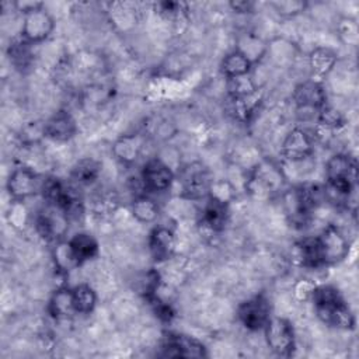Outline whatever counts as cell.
<instances>
[{"label":"cell","mask_w":359,"mask_h":359,"mask_svg":"<svg viewBox=\"0 0 359 359\" xmlns=\"http://www.w3.org/2000/svg\"><path fill=\"white\" fill-rule=\"evenodd\" d=\"M311 302L316 316L325 325L338 330H352L355 327V316L335 286L317 285Z\"/></svg>","instance_id":"1"},{"label":"cell","mask_w":359,"mask_h":359,"mask_svg":"<svg viewBox=\"0 0 359 359\" xmlns=\"http://www.w3.org/2000/svg\"><path fill=\"white\" fill-rule=\"evenodd\" d=\"M356 160L345 153H337L331 156L325 163L327 192H334L339 198L349 202V198L355 195L358 180Z\"/></svg>","instance_id":"2"},{"label":"cell","mask_w":359,"mask_h":359,"mask_svg":"<svg viewBox=\"0 0 359 359\" xmlns=\"http://www.w3.org/2000/svg\"><path fill=\"white\" fill-rule=\"evenodd\" d=\"M285 180V172L280 165L271 160H262L251 170L244 181V187L251 195L264 198L283 191Z\"/></svg>","instance_id":"3"},{"label":"cell","mask_w":359,"mask_h":359,"mask_svg":"<svg viewBox=\"0 0 359 359\" xmlns=\"http://www.w3.org/2000/svg\"><path fill=\"white\" fill-rule=\"evenodd\" d=\"M265 342L278 356H290L296 348V334L290 320L280 316H271L264 327Z\"/></svg>","instance_id":"4"},{"label":"cell","mask_w":359,"mask_h":359,"mask_svg":"<svg viewBox=\"0 0 359 359\" xmlns=\"http://www.w3.org/2000/svg\"><path fill=\"white\" fill-rule=\"evenodd\" d=\"M318 248L321 252V258L324 265L337 264L342 259H345L349 255V241L344 231L335 226L328 224L325 226L318 236H316Z\"/></svg>","instance_id":"5"},{"label":"cell","mask_w":359,"mask_h":359,"mask_svg":"<svg viewBox=\"0 0 359 359\" xmlns=\"http://www.w3.org/2000/svg\"><path fill=\"white\" fill-rule=\"evenodd\" d=\"M271 316V303L262 293L251 296L237 307V318L248 331L264 330Z\"/></svg>","instance_id":"6"},{"label":"cell","mask_w":359,"mask_h":359,"mask_svg":"<svg viewBox=\"0 0 359 359\" xmlns=\"http://www.w3.org/2000/svg\"><path fill=\"white\" fill-rule=\"evenodd\" d=\"M140 180L144 191L163 192L168 191L174 185L175 172L161 157H151L143 164Z\"/></svg>","instance_id":"7"},{"label":"cell","mask_w":359,"mask_h":359,"mask_svg":"<svg viewBox=\"0 0 359 359\" xmlns=\"http://www.w3.org/2000/svg\"><path fill=\"white\" fill-rule=\"evenodd\" d=\"M175 181H180L181 196L194 201L208 196L212 180L208 170L201 163H192L180 171L178 178L175 175Z\"/></svg>","instance_id":"8"},{"label":"cell","mask_w":359,"mask_h":359,"mask_svg":"<svg viewBox=\"0 0 359 359\" xmlns=\"http://www.w3.org/2000/svg\"><path fill=\"white\" fill-rule=\"evenodd\" d=\"M39 175L27 165L15 167L6 182V189L11 201H25L41 191Z\"/></svg>","instance_id":"9"},{"label":"cell","mask_w":359,"mask_h":359,"mask_svg":"<svg viewBox=\"0 0 359 359\" xmlns=\"http://www.w3.org/2000/svg\"><path fill=\"white\" fill-rule=\"evenodd\" d=\"M53 29L55 20L45 7L22 15L21 38L32 45L48 39Z\"/></svg>","instance_id":"10"},{"label":"cell","mask_w":359,"mask_h":359,"mask_svg":"<svg viewBox=\"0 0 359 359\" xmlns=\"http://www.w3.org/2000/svg\"><path fill=\"white\" fill-rule=\"evenodd\" d=\"M69 217L56 206L48 205L35 216L36 233L48 241H59L67 230Z\"/></svg>","instance_id":"11"},{"label":"cell","mask_w":359,"mask_h":359,"mask_svg":"<svg viewBox=\"0 0 359 359\" xmlns=\"http://www.w3.org/2000/svg\"><path fill=\"white\" fill-rule=\"evenodd\" d=\"M314 151L313 136L302 128H293L280 144V154L287 163H303Z\"/></svg>","instance_id":"12"},{"label":"cell","mask_w":359,"mask_h":359,"mask_svg":"<svg viewBox=\"0 0 359 359\" xmlns=\"http://www.w3.org/2000/svg\"><path fill=\"white\" fill-rule=\"evenodd\" d=\"M163 356L168 358H205L208 356L205 345L184 334H168L161 344Z\"/></svg>","instance_id":"13"},{"label":"cell","mask_w":359,"mask_h":359,"mask_svg":"<svg viewBox=\"0 0 359 359\" xmlns=\"http://www.w3.org/2000/svg\"><path fill=\"white\" fill-rule=\"evenodd\" d=\"M293 101L299 109H310L318 112L327 104V93L320 80H307L296 86Z\"/></svg>","instance_id":"14"},{"label":"cell","mask_w":359,"mask_h":359,"mask_svg":"<svg viewBox=\"0 0 359 359\" xmlns=\"http://www.w3.org/2000/svg\"><path fill=\"white\" fill-rule=\"evenodd\" d=\"M149 251L154 261L164 262L168 261L177 247L175 233L167 226H156L149 236Z\"/></svg>","instance_id":"15"},{"label":"cell","mask_w":359,"mask_h":359,"mask_svg":"<svg viewBox=\"0 0 359 359\" xmlns=\"http://www.w3.org/2000/svg\"><path fill=\"white\" fill-rule=\"evenodd\" d=\"M45 137L53 142H67L77 132V123L73 115L67 111L55 112L45 123H43Z\"/></svg>","instance_id":"16"},{"label":"cell","mask_w":359,"mask_h":359,"mask_svg":"<svg viewBox=\"0 0 359 359\" xmlns=\"http://www.w3.org/2000/svg\"><path fill=\"white\" fill-rule=\"evenodd\" d=\"M290 259L296 265L309 269H317L324 266L316 237H306L293 244L290 251Z\"/></svg>","instance_id":"17"},{"label":"cell","mask_w":359,"mask_h":359,"mask_svg":"<svg viewBox=\"0 0 359 359\" xmlns=\"http://www.w3.org/2000/svg\"><path fill=\"white\" fill-rule=\"evenodd\" d=\"M229 222V205L216 202L208 198L201 215V227L210 236L219 234L224 230Z\"/></svg>","instance_id":"18"},{"label":"cell","mask_w":359,"mask_h":359,"mask_svg":"<svg viewBox=\"0 0 359 359\" xmlns=\"http://www.w3.org/2000/svg\"><path fill=\"white\" fill-rule=\"evenodd\" d=\"M48 311L56 320H67L76 316L73 289L67 286L56 287L48 302Z\"/></svg>","instance_id":"19"},{"label":"cell","mask_w":359,"mask_h":359,"mask_svg":"<svg viewBox=\"0 0 359 359\" xmlns=\"http://www.w3.org/2000/svg\"><path fill=\"white\" fill-rule=\"evenodd\" d=\"M143 150V140L139 135L129 133L119 136L112 143V154L122 164H133Z\"/></svg>","instance_id":"20"},{"label":"cell","mask_w":359,"mask_h":359,"mask_svg":"<svg viewBox=\"0 0 359 359\" xmlns=\"http://www.w3.org/2000/svg\"><path fill=\"white\" fill-rule=\"evenodd\" d=\"M69 243L80 265L97 258L100 252V245L97 238L86 231L76 233L72 238H69Z\"/></svg>","instance_id":"21"},{"label":"cell","mask_w":359,"mask_h":359,"mask_svg":"<svg viewBox=\"0 0 359 359\" xmlns=\"http://www.w3.org/2000/svg\"><path fill=\"white\" fill-rule=\"evenodd\" d=\"M337 62H338L337 53L330 48L320 46L313 49L309 55V66L313 74L318 79L328 76L334 70Z\"/></svg>","instance_id":"22"},{"label":"cell","mask_w":359,"mask_h":359,"mask_svg":"<svg viewBox=\"0 0 359 359\" xmlns=\"http://www.w3.org/2000/svg\"><path fill=\"white\" fill-rule=\"evenodd\" d=\"M101 172V164L91 157H83L77 160L72 170L70 178L76 185H91L94 184Z\"/></svg>","instance_id":"23"},{"label":"cell","mask_w":359,"mask_h":359,"mask_svg":"<svg viewBox=\"0 0 359 359\" xmlns=\"http://www.w3.org/2000/svg\"><path fill=\"white\" fill-rule=\"evenodd\" d=\"M130 215L133 219L143 224L154 223L160 216L158 203L146 194L137 195L130 203Z\"/></svg>","instance_id":"24"},{"label":"cell","mask_w":359,"mask_h":359,"mask_svg":"<svg viewBox=\"0 0 359 359\" xmlns=\"http://www.w3.org/2000/svg\"><path fill=\"white\" fill-rule=\"evenodd\" d=\"M252 69L251 60L240 50L233 49L229 52L220 63V72L226 79H233L244 74H250Z\"/></svg>","instance_id":"25"},{"label":"cell","mask_w":359,"mask_h":359,"mask_svg":"<svg viewBox=\"0 0 359 359\" xmlns=\"http://www.w3.org/2000/svg\"><path fill=\"white\" fill-rule=\"evenodd\" d=\"M52 261L55 269L66 275H69V272L80 266V262L76 258L69 240H59L55 243L52 248Z\"/></svg>","instance_id":"26"},{"label":"cell","mask_w":359,"mask_h":359,"mask_svg":"<svg viewBox=\"0 0 359 359\" xmlns=\"http://www.w3.org/2000/svg\"><path fill=\"white\" fill-rule=\"evenodd\" d=\"M10 62L17 67V69H27L31 66L34 60V52H32V43L27 42L25 39L20 38L14 42L10 43L8 50H7Z\"/></svg>","instance_id":"27"},{"label":"cell","mask_w":359,"mask_h":359,"mask_svg":"<svg viewBox=\"0 0 359 359\" xmlns=\"http://www.w3.org/2000/svg\"><path fill=\"white\" fill-rule=\"evenodd\" d=\"M73 299L77 314H90L97 306V293L88 283L74 286Z\"/></svg>","instance_id":"28"},{"label":"cell","mask_w":359,"mask_h":359,"mask_svg":"<svg viewBox=\"0 0 359 359\" xmlns=\"http://www.w3.org/2000/svg\"><path fill=\"white\" fill-rule=\"evenodd\" d=\"M236 49L240 50L243 55H245L254 65L266 52V45L258 35L247 32L238 39V46H236Z\"/></svg>","instance_id":"29"},{"label":"cell","mask_w":359,"mask_h":359,"mask_svg":"<svg viewBox=\"0 0 359 359\" xmlns=\"http://www.w3.org/2000/svg\"><path fill=\"white\" fill-rule=\"evenodd\" d=\"M236 196H237V188L230 180L220 178V180L210 181L208 198L224 205H230L236 199Z\"/></svg>","instance_id":"30"},{"label":"cell","mask_w":359,"mask_h":359,"mask_svg":"<svg viewBox=\"0 0 359 359\" xmlns=\"http://www.w3.org/2000/svg\"><path fill=\"white\" fill-rule=\"evenodd\" d=\"M91 209L95 215H112L118 209V198L111 189H97L91 196Z\"/></svg>","instance_id":"31"},{"label":"cell","mask_w":359,"mask_h":359,"mask_svg":"<svg viewBox=\"0 0 359 359\" xmlns=\"http://www.w3.org/2000/svg\"><path fill=\"white\" fill-rule=\"evenodd\" d=\"M227 91L233 98H247L258 91V84L251 74L227 79Z\"/></svg>","instance_id":"32"},{"label":"cell","mask_w":359,"mask_h":359,"mask_svg":"<svg viewBox=\"0 0 359 359\" xmlns=\"http://www.w3.org/2000/svg\"><path fill=\"white\" fill-rule=\"evenodd\" d=\"M317 125L335 132V130H339L345 125V118H344L342 112H339L337 108L325 104L317 112Z\"/></svg>","instance_id":"33"},{"label":"cell","mask_w":359,"mask_h":359,"mask_svg":"<svg viewBox=\"0 0 359 359\" xmlns=\"http://www.w3.org/2000/svg\"><path fill=\"white\" fill-rule=\"evenodd\" d=\"M24 202L25 201H11L7 210V220L10 226H13L17 230L25 229L31 219L29 210Z\"/></svg>","instance_id":"34"},{"label":"cell","mask_w":359,"mask_h":359,"mask_svg":"<svg viewBox=\"0 0 359 359\" xmlns=\"http://www.w3.org/2000/svg\"><path fill=\"white\" fill-rule=\"evenodd\" d=\"M317 283L309 278H302V279H297L293 286H292V294H293V299L297 302V303H304V302H309L311 300V296H313V292L316 289Z\"/></svg>","instance_id":"35"},{"label":"cell","mask_w":359,"mask_h":359,"mask_svg":"<svg viewBox=\"0 0 359 359\" xmlns=\"http://www.w3.org/2000/svg\"><path fill=\"white\" fill-rule=\"evenodd\" d=\"M271 6L275 8V11L279 15L290 18L304 11L307 7V3L300 0H282V1H273L271 3Z\"/></svg>","instance_id":"36"},{"label":"cell","mask_w":359,"mask_h":359,"mask_svg":"<svg viewBox=\"0 0 359 359\" xmlns=\"http://www.w3.org/2000/svg\"><path fill=\"white\" fill-rule=\"evenodd\" d=\"M339 36L348 43V45H356L359 38V29L358 24L352 18H342L338 25Z\"/></svg>","instance_id":"37"},{"label":"cell","mask_w":359,"mask_h":359,"mask_svg":"<svg viewBox=\"0 0 359 359\" xmlns=\"http://www.w3.org/2000/svg\"><path fill=\"white\" fill-rule=\"evenodd\" d=\"M14 8L21 13L22 15L31 13V11H35L38 8H42L45 7L42 1H36V0H17L14 4Z\"/></svg>","instance_id":"38"},{"label":"cell","mask_w":359,"mask_h":359,"mask_svg":"<svg viewBox=\"0 0 359 359\" xmlns=\"http://www.w3.org/2000/svg\"><path fill=\"white\" fill-rule=\"evenodd\" d=\"M230 8L238 14H248L252 13L255 8V3L252 1H231L229 3Z\"/></svg>","instance_id":"39"}]
</instances>
